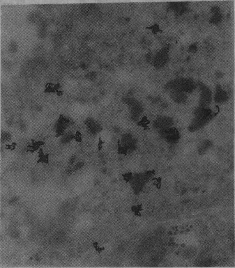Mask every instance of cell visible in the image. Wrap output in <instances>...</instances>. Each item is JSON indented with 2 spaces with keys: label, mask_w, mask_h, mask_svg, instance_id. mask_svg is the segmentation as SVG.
I'll return each instance as SVG.
<instances>
[{
  "label": "cell",
  "mask_w": 235,
  "mask_h": 268,
  "mask_svg": "<svg viewBox=\"0 0 235 268\" xmlns=\"http://www.w3.org/2000/svg\"><path fill=\"white\" fill-rule=\"evenodd\" d=\"M194 117L188 127V130L194 133L202 130L213 120L216 113L209 108L198 106L195 109Z\"/></svg>",
  "instance_id": "6da1fadb"
},
{
  "label": "cell",
  "mask_w": 235,
  "mask_h": 268,
  "mask_svg": "<svg viewBox=\"0 0 235 268\" xmlns=\"http://www.w3.org/2000/svg\"><path fill=\"white\" fill-rule=\"evenodd\" d=\"M172 84L174 90L180 91L188 95L192 94L198 88L197 82L190 78L179 79Z\"/></svg>",
  "instance_id": "7a4b0ae2"
},
{
  "label": "cell",
  "mask_w": 235,
  "mask_h": 268,
  "mask_svg": "<svg viewBox=\"0 0 235 268\" xmlns=\"http://www.w3.org/2000/svg\"><path fill=\"white\" fill-rule=\"evenodd\" d=\"M197 87L200 91L198 106L202 108H209L213 100L211 90L206 85L201 81L197 82Z\"/></svg>",
  "instance_id": "3957f363"
},
{
  "label": "cell",
  "mask_w": 235,
  "mask_h": 268,
  "mask_svg": "<svg viewBox=\"0 0 235 268\" xmlns=\"http://www.w3.org/2000/svg\"><path fill=\"white\" fill-rule=\"evenodd\" d=\"M230 99L229 95L222 85L219 84L216 85L213 100L215 104L222 105L227 102Z\"/></svg>",
  "instance_id": "277c9868"
},
{
  "label": "cell",
  "mask_w": 235,
  "mask_h": 268,
  "mask_svg": "<svg viewBox=\"0 0 235 268\" xmlns=\"http://www.w3.org/2000/svg\"><path fill=\"white\" fill-rule=\"evenodd\" d=\"M213 143L211 140L204 139L201 141L197 146V152L200 156H204L209 152L213 148Z\"/></svg>",
  "instance_id": "5b68a950"
},
{
  "label": "cell",
  "mask_w": 235,
  "mask_h": 268,
  "mask_svg": "<svg viewBox=\"0 0 235 268\" xmlns=\"http://www.w3.org/2000/svg\"><path fill=\"white\" fill-rule=\"evenodd\" d=\"M165 132L166 137L169 141L176 142L180 138L178 131L176 128L167 129Z\"/></svg>",
  "instance_id": "8992f818"
},
{
  "label": "cell",
  "mask_w": 235,
  "mask_h": 268,
  "mask_svg": "<svg viewBox=\"0 0 235 268\" xmlns=\"http://www.w3.org/2000/svg\"><path fill=\"white\" fill-rule=\"evenodd\" d=\"M174 92L173 94V97L175 101L183 104L187 102L188 98V94L176 90H174Z\"/></svg>",
  "instance_id": "52a82bcc"
},
{
  "label": "cell",
  "mask_w": 235,
  "mask_h": 268,
  "mask_svg": "<svg viewBox=\"0 0 235 268\" xmlns=\"http://www.w3.org/2000/svg\"><path fill=\"white\" fill-rule=\"evenodd\" d=\"M39 159L38 160L37 162L39 163L40 162L45 163L46 164H48L49 154L45 155L43 152L42 149H40L39 152Z\"/></svg>",
  "instance_id": "ba28073f"
},
{
  "label": "cell",
  "mask_w": 235,
  "mask_h": 268,
  "mask_svg": "<svg viewBox=\"0 0 235 268\" xmlns=\"http://www.w3.org/2000/svg\"><path fill=\"white\" fill-rule=\"evenodd\" d=\"M150 123V121L148 120L146 116H144L143 117L142 120L138 123V125L139 126L142 127L144 128V130H146L150 129V128L148 126V125Z\"/></svg>",
  "instance_id": "9c48e42d"
},
{
  "label": "cell",
  "mask_w": 235,
  "mask_h": 268,
  "mask_svg": "<svg viewBox=\"0 0 235 268\" xmlns=\"http://www.w3.org/2000/svg\"><path fill=\"white\" fill-rule=\"evenodd\" d=\"M118 145V153L119 154L123 155L126 156L127 155L128 148L127 147L123 146L120 144V140H119L117 142Z\"/></svg>",
  "instance_id": "30bf717a"
},
{
  "label": "cell",
  "mask_w": 235,
  "mask_h": 268,
  "mask_svg": "<svg viewBox=\"0 0 235 268\" xmlns=\"http://www.w3.org/2000/svg\"><path fill=\"white\" fill-rule=\"evenodd\" d=\"M43 142H35L33 141H32V145L29 146L28 147V148H30L29 150H30L31 152H34L35 151L38 150L39 147H40V146L43 145Z\"/></svg>",
  "instance_id": "8fae6325"
},
{
  "label": "cell",
  "mask_w": 235,
  "mask_h": 268,
  "mask_svg": "<svg viewBox=\"0 0 235 268\" xmlns=\"http://www.w3.org/2000/svg\"><path fill=\"white\" fill-rule=\"evenodd\" d=\"M132 174L131 172H129L122 175L123 178V180L126 183H128L132 179Z\"/></svg>",
  "instance_id": "7c38bea8"
},
{
  "label": "cell",
  "mask_w": 235,
  "mask_h": 268,
  "mask_svg": "<svg viewBox=\"0 0 235 268\" xmlns=\"http://www.w3.org/2000/svg\"><path fill=\"white\" fill-rule=\"evenodd\" d=\"M161 178H154L152 179V180H156V182H155L153 184L154 185L156 186L157 187V188L159 189L160 188V186H161Z\"/></svg>",
  "instance_id": "4fadbf2b"
},
{
  "label": "cell",
  "mask_w": 235,
  "mask_h": 268,
  "mask_svg": "<svg viewBox=\"0 0 235 268\" xmlns=\"http://www.w3.org/2000/svg\"><path fill=\"white\" fill-rule=\"evenodd\" d=\"M105 143V142L103 141L102 139H101L100 137L99 138L98 142L97 144L98 149L99 151H100L102 149L103 145Z\"/></svg>",
  "instance_id": "5bb4252c"
},
{
  "label": "cell",
  "mask_w": 235,
  "mask_h": 268,
  "mask_svg": "<svg viewBox=\"0 0 235 268\" xmlns=\"http://www.w3.org/2000/svg\"><path fill=\"white\" fill-rule=\"evenodd\" d=\"M74 138L77 142H81L82 141V138L81 133L79 132H77L76 134H75Z\"/></svg>",
  "instance_id": "9a60e30c"
},
{
  "label": "cell",
  "mask_w": 235,
  "mask_h": 268,
  "mask_svg": "<svg viewBox=\"0 0 235 268\" xmlns=\"http://www.w3.org/2000/svg\"><path fill=\"white\" fill-rule=\"evenodd\" d=\"M17 144L15 143H13L12 145H6V148L7 149L10 150L11 151L15 149L16 146L17 145Z\"/></svg>",
  "instance_id": "2e32d148"
}]
</instances>
